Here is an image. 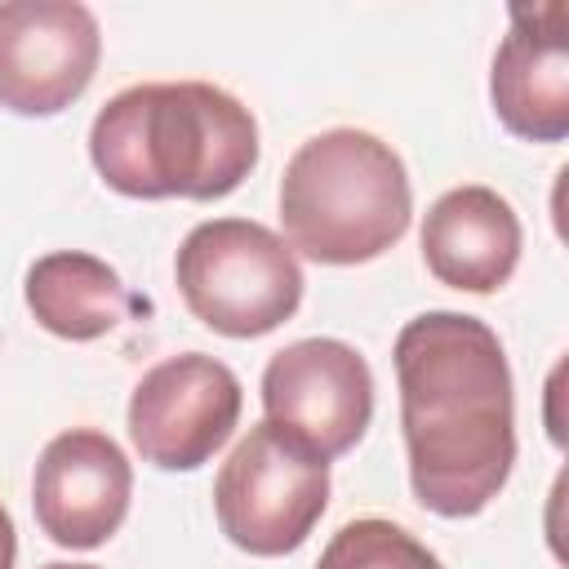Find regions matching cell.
<instances>
[{"label": "cell", "instance_id": "5b68a950", "mask_svg": "<svg viewBox=\"0 0 569 569\" xmlns=\"http://www.w3.org/2000/svg\"><path fill=\"white\" fill-rule=\"evenodd\" d=\"M329 502V462L280 436L271 422L227 453L213 480V511L222 533L249 556H284L307 542Z\"/></svg>", "mask_w": 569, "mask_h": 569}, {"label": "cell", "instance_id": "9c48e42d", "mask_svg": "<svg viewBox=\"0 0 569 569\" xmlns=\"http://www.w3.org/2000/svg\"><path fill=\"white\" fill-rule=\"evenodd\" d=\"M129 493H133V467L124 449L93 427L53 436L36 462V485H31L36 520L58 547L71 551L102 547L124 525Z\"/></svg>", "mask_w": 569, "mask_h": 569}, {"label": "cell", "instance_id": "ba28073f", "mask_svg": "<svg viewBox=\"0 0 569 569\" xmlns=\"http://www.w3.org/2000/svg\"><path fill=\"white\" fill-rule=\"evenodd\" d=\"M98 58L102 31L80 0L0 4V107L18 116H58L89 89Z\"/></svg>", "mask_w": 569, "mask_h": 569}, {"label": "cell", "instance_id": "52a82bcc", "mask_svg": "<svg viewBox=\"0 0 569 569\" xmlns=\"http://www.w3.org/2000/svg\"><path fill=\"white\" fill-rule=\"evenodd\" d=\"M240 400V378L222 360L204 351L169 356L129 396L133 449L160 471H196L231 440Z\"/></svg>", "mask_w": 569, "mask_h": 569}, {"label": "cell", "instance_id": "5bb4252c", "mask_svg": "<svg viewBox=\"0 0 569 569\" xmlns=\"http://www.w3.org/2000/svg\"><path fill=\"white\" fill-rule=\"evenodd\" d=\"M13 560H18V533H13L9 511L0 507V569H13Z\"/></svg>", "mask_w": 569, "mask_h": 569}, {"label": "cell", "instance_id": "7a4b0ae2", "mask_svg": "<svg viewBox=\"0 0 569 569\" xmlns=\"http://www.w3.org/2000/svg\"><path fill=\"white\" fill-rule=\"evenodd\" d=\"M89 160L133 200H218L253 173L258 124L240 98L204 80L129 84L93 116Z\"/></svg>", "mask_w": 569, "mask_h": 569}, {"label": "cell", "instance_id": "3957f363", "mask_svg": "<svg viewBox=\"0 0 569 569\" xmlns=\"http://www.w3.org/2000/svg\"><path fill=\"white\" fill-rule=\"evenodd\" d=\"M409 213L405 160L365 129H325L284 164L280 222L289 244L311 262H369L409 231Z\"/></svg>", "mask_w": 569, "mask_h": 569}, {"label": "cell", "instance_id": "8992f818", "mask_svg": "<svg viewBox=\"0 0 569 569\" xmlns=\"http://www.w3.org/2000/svg\"><path fill=\"white\" fill-rule=\"evenodd\" d=\"M262 409V422L329 462L365 436L373 413V373L342 338H302L267 360Z\"/></svg>", "mask_w": 569, "mask_h": 569}, {"label": "cell", "instance_id": "7c38bea8", "mask_svg": "<svg viewBox=\"0 0 569 569\" xmlns=\"http://www.w3.org/2000/svg\"><path fill=\"white\" fill-rule=\"evenodd\" d=\"M27 307L49 333L67 342H93L124 320L129 293L116 267H107L102 258L80 249H58L31 262Z\"/></svg>", "mask_w": 569, "mask_h": 569}, {"label": "cell", "instance_id": "277c9868", "mask_svg": "<svg viewBox=\"0 0 569 569\" xmlns=\"http://www.w3.org/2000/svg\"><path fill=\"white\" fill-rule=\"evenodd\" d=\"M187 311L227 338H262L302 302L293 249L262 222L209 218L187 231L173 262Z\"/></svg>", "mask_w": 569, "mask_h": 569}, {"label": "cell", "instance_id": "9a60e30c", "mask_svg": "<svg viewBox=\"0 0 569 569\" xmlns=\"http://www.w3.org/2000/svg\"><path fill=\"white\" fill-rule=\"evenodd\" d=\"M44 569H98V565H67V560H58V565H44Z\"/></svg>", "mask_w": 569, "mask_h": 569}, {"label": "cell", "instance_id": "30bf717a", "mask_svg": "<svg viewBox=\"0 0 569 569\" xmlns=\"http://www.w3.org/2000/svg\"><path fill=\"white\" fill-rule=\"evenodd\" d=\"M498 120L529 142H560L569 133V9H511V27L493 53L489 76Z\"/></svg>", "mask_w": 569, "mask_h": 569}, {"label": "cell", "instance_id": "6da1fadb", "mask_svg": "<svg viewBox=\"0 0 569 569\" xmlns=\"http://www.w3.org/2000/svg\"><path fill=\"white\" fill-rule=\"evenodd\" d=\"M391 356L413 498L449 520L480 516L516 462V396L498 333L462 311H422Z\"/></svg>", "mask_w": 569, "mask_h": 569}, {"label": "cell", "instance_id": "8fae6325", "mask_svg": "<svg viewBox=\"0 0 569 569\" xmlns=\"http://www.w3.org/2000/svg\"><path fill=\"white\" fill-rule=\"evenodd\" d=\"M422 258L440 284L493 293L520 262V218L493 187H453L422 218Z\"/></svg>", "mask_w": 569, "mask_h": 569}, {"label": "cell", "instance_id": "4fadbf2b", "mask_svg": "<svg viewBox=\"0 0 569 569\" xmlns=\"http://www.w3.org/2000/svg\"><path fill=\"white\" fill-rule=\"evenodd\" d=\"M316 569H445L436 551H427L409 529L365 516L342 525L320 551Z\"/></svg>", "mask_w": 569, "mask_h": 569}]
</instances>
